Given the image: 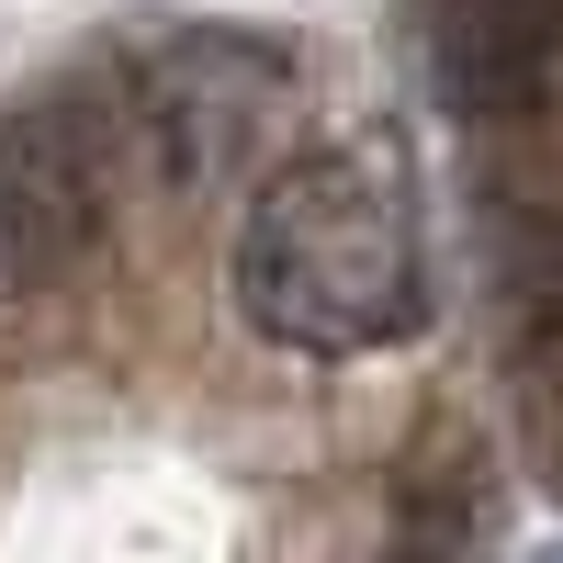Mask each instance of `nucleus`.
Here are the masks:
<instances>
[{
  "label": "nucleus",
  "instance_id": "423d86ee",
  "mask_svg": "<svg viewBox=\"0 0 563 563\" xmlns=\"http://www.w3.org/2000/svg\"><path fill=\"white\" fill-rule=\"evenodd\" d=\"M485 552V474H474V451H440L429 474H406L395 496V563H474Z\"/></svg>",
  "mask_w": 563,
  "mask_h": 563
},
{
  "label": "nucleus",
  "instance_id": "39448f33",
  "mask_svg": "<svg viewBox=\"0 0 563 563\" xmlns=\"http://www.w3.org/2000/svg\"><path fill=\"white\" fill-rule=\"evenodd\" d=\"M474 225H485V260L507 282H541L563 260V169L519 124H485V147H474Z\"/></svg>",
  "mask_w": 563,
  "mask_h": 563
},
{
  "label": "nucleus",
  "instance_id": "f03ea898",
  "mask_svg": "<svg viewBox=\"0 0 563 563\" xmlns=\"http://www.w3.org/2000/svg\"><path fill=\"white\" fill-rule=\"evenodd\" d=\"M282 102H294V57H282V34H238V23L158 34L147 57L124 68L113 158L147 169L169 203H192V192H225L238 169H260Z\"/></svg>",
  "mask_w": 563,
  "mask_h": 563
},
{
  "label": "nucleus",
  "instance_id": "7ed1b4c3",
  "mask_svg": "<svg viewBox=\"0 0 563 563\" xmlns=\"http://www.w3.org/2000/svg\"><path fill=\"white\" fill-rule=\"evenodd\" d=\"M102 169H113V113L79 90H34L0 113V316L57 294L102 238Z\"/></svg>",
  "mask_w": 563,
  "mask_h": 563
},
{
  "label": "nucleus",
  "instance_id": "20e7f679",
  "mask_svg": "<svg viewBox=\"0 0 563 563\" xmlns=\"http://www.w3.org/2000/svg\"><path fill=\"white\" fill-rule=\"evenodd\" d=\"M552 45H563V0H440L429 12V79H440L451 113L507 124L552 79Z\"/></svg>",
  "mask_w": 563,
  "mask_h": 563
},
{
  "label": "nucleus",
  "instance_id": "0eeeda50",
  "mask_svg": "<svg viewBox=\"0 0 563 563\" xmlns=\"http://www.w3.org/2000/svg\"><path fill=\"white\" fill-rule=\"evenodd\" d=\"M530 451H541V474L563 485V395H530Z\"/></svg>",
  "mask_w": 563,
  "mask_h": 563
},
{
  "label": "nucleus",
  "instance_id": "6e6552de",
  "mask_svg": "<svg viewBox=\"0 0 563 563\" xmlns=\"http://www.w3.org/2000/svg\"><path fill=\"white\" fill-rule=\"evenodd\" d=\"M530 563H563V541H552V552H530Z\"/></svg>",
  "mask_w": 563,
  "mask_h": 563
},
{
  "label": "nucleus",
  "instance_id": "f257e3e1",
  "mask_svg": "<svg viewBox=\"0 0 563 563\" xmlns=\"http://www.w3.org/2000/svg\"><path fill=\"white\" fill-rule=\"evenodd\" d=\"M238 316L305 361H361V350L417 339L429 327V260H417L395 180L350 147L282 158L238 225Z\"/></svg>",
  "mask_w": 563,
  "mask_h": 563
}]
</instances>
